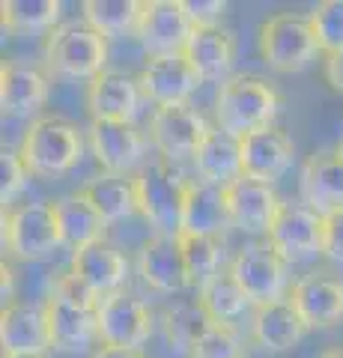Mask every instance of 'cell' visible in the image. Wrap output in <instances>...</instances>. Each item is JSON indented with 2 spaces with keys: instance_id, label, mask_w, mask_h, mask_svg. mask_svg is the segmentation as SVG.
I'll use <instances>...</instances> for the list:
<instances>
[{
  "instance_id": "obj_31",
  "label": "cell",
  "mask_w": 343,
  "mask_h": 358,
  "mask_svg": "<svg viewBox=\"0 0 343 358\" xmlns=\"http://www.w3.org/2000/svg\"><path fill=\"white\" fill-rule=\"evenodd\" d=\"M180 245H182L188 284L194 289H203L209 281H215L221 272H227L230 257L224 248V239H218V236H180Z\"/></svg>"
},
{
  "instance_id": "obj_38",
  "label": "cell",
  "mask_w": 343,
  "mask_h": 358,
  "mask_svg": "<svg viewBox=\"0 0 343 358\" xmlns=\"http://www.w3.org/2000/svg\"><path fill=\"white\" fill-rule=\"evenodd\" d=\"M48 296H57V299H63V301H72V305H78V308H87V310H96L98 308V301H102V296L96 293L93 287H87L78 275L72 272H63V275H57L51 281V293Z\"/></svg>"
},
{
  "instance_id": "obj_26",
  "label": "cell",
  "mask_w": 343,
  "mask_h": 358,
  "mask_svg": "<svg viewBox=\"0 0 343 358\" xmlns=\"http://www.w3.org/2000/svg\"><path fill=\"white\" fill-rule=\"evenodd\" d=\"M194 173L200 182L215 185V188H230L233 182L242 179V150H239V138L221 131L218 126L209 129L203 138L200 150L194 152Z\"/></svg>"
},
{
  "instance_id": "obj_32",
  "label": "cell",
  "mask_w": 343,
  "mask_h": 358,
  "mask_svg": "<svg viewBox=\"0 0 343 358\" xmlns=\"http://www.w3.org/2000/svg\"><path fill=\"white\" fill-rule=\"evenodd\" d=\"M161 331H164V341L173 352L180 355H191V346L197 343V338L209 329V320L206 310L200 308V301H176V305L164 308L161 310Z\"/></svg>"
},
{
  "instance_id": "obj_15",
  "label": "cell",
  "mask_w": 343,
  "mask_h": 358,
  "mask_svg": "<svg viewBox=\"0 0 343 358\" xmlns=\"http://www.w3.org/2000/svg\"><path fill=\"white\" fill-rule=\"evenodd\" d=\"M143 102H147V96H143L138 78L114 69H108L96 81H90L84 93V108L90 120L105 122H135Z\"/></svg>"
},
{
  "instance_id": "obj_16",
  "label": "cell",
  "mask_w": 343,
  "mask_h": 358,
  "mask_svg": "<svg viewBox=\"0 0 343 358\" xmlns=\"http://www.w3.org/2000/svg\"><path fill=\"white\" fill-rule=\"evenodd\" d=\"M298 200L323 218L343 212V155L319 150L307 155L298 173Z\"/></svg>"
},
{
  "instance_id": "obj_44",
  "label": "cell",
  "mask_w": 343,
  "mask_h": 358,
  "mask_svg": "<svg viewBox=\"0 0 343 358\" xmlns=\"http://www.w3.org/2000/svg\"><path fill=\"white\" fill-rule=\"evenodd\" d=\"M319 358H343V346H337V350H326Z\"/></svg>"
},
{
  "instance_id": "obj_12",
  "label": "cell",
  "mask_w": 343,
  "mask_h": 358,
  "mask_svg": "<svg viewBox=\"0 0 343 358\" xmlns=\"http://www.w3.org/2000/svg\"><path fill=\"white\" fill-rule=\"evenodd\" d=\"M323 224L326 218L311 206H305L302 200L298 203H284L265 242L284 257L286 266L311 263L316 257H323Z\"/></svg>"
},
{
  "instance_id": "obj_35",
  "label": "cell",
  "mask_w": 343,
  "mask_h": 358,
  "mask_svg": "<svg viewBox=\"0 0 343 358\" xmlns=\"http://www.w3.org/2000/svg\"><path fill=\"white\" fill-rule=\"evenodd\" d=\"M188 358H245V338L236 326L209 322V329L197 338Z\"/></svg>"
},
{
  "instance_id": "obj_42",
  "label": "cell",
  "mask_w": 343,
  "mask_h": 358,
  "mask_svg": "<svg viewBox=\"0 0 343 358\" xmlns=\"http://www.w3.org/2000/svg\"><path fill=\"white\" fill-rule=\"evenodd\" d=\"M90 358H147L140 350H123V346H108V343H98L96 350L90 352Z\"/></svg>"
},
{
  "instance_id": "obj_30",
  "label": "cell",
  "mask_w": 343,
  "mask_h": 358,
  "mask_svg": "<svg viewBox=\"0 0 343 358\" xmlns=\"http://www.w3.org/2000/svg\"><path fill=\"white\" fill-rule=\"evenodd\" d=\"M197 301L206 310V317L212 322H227V326H236V322L254 313L251 299L245 296V289L236 284V278L230 272H221L215 281H209L203 289H197Z\"/></svg>"
},
{
  "instance_id": "obj_5",
  "label": "cell",
  "mask_w": 343,
  "mask_h": 358,
  "mask_svg": "<svg viewBox=\"0 0 343 358\" xmlns=\"http://www.w3.org/2000/svg\"><path fill=\"white\" fill-rule=\"evenodd\" d=\"M257 48L263 63L281 75L305 72L323 54L314 36L311 18L295 15V13H275L265 18L260 24Z\"/></svg>"
},
{
  "instance_id": "obj_34",
  "label": "cell",
  "mask_w": 343,
  "mask_h": 358,
  "mask_svg": "<svg viewBox=\"0 0 343 358\" xmlns=\"http://www.w3.org/2000/svg\"><path fill=\"white\" fill-rule=\"evenodd\" d=\"M60 0H6L0 6L3 27L13 33H48L60 27Z\"/></svg>"
},
{
  "instance_id": "obj_20",
  "label": "cell",
  "mask_w": 343,
  "mask_h": 358,
  "mask_svg": "<svg viewBox=\"0 0 343 358\" xmlns=\"http://www.w3.org/2000/svg\"><path fill=\"white\" fill-rule=\"evenodd\" d=\"M48 72L33 63L6 60L0 66V108L9 117H36L48 102Z\"/></svg>"
},
{
  "instance_id": "obj_4",
  "label": "cell",
  "mask_w": 343,
  "mask_h": 358,
  "mask_svg": "<svg viewBox=\"0 0 343 358\" xmlns=\"http://www.w3.org/2000/svg\"><path fill=\"white\" fill-rule=\"evenodd\" d=\"M108 39L87 21H66L42 42L45 72L72 81H96L102 72H108Z\"/></svg>"
},
{
  "instance_id": "obj_1",
  "label": "cell",
  "mask_w": 343,
  "mask_h": 358,
  "mask_svg": "<svg viewBox=\"0 0 343 358\" xmlns=\"http://www.w3.org/2000/svg\"><path fill=\"white\" fill-rule=\"evenodd\" d=\"M284 108L281 93L260 75H233L215 93V126L221 131L245 138V134L272 129Z\"/></svg>"
},
{
  "instance_id": "obj_10",
  "label": "cell",
  "mask_w": 343,
  "mask_h": 358,
  "mask_svg": "<svg viewBox=\"0 0 343 358\" xmlns=\"http://www.w3.org/2000/svg\"><path fill=\"white\" fill-rule=\"evenodd\" d=\"M96 317H98V343L123 346V350H140L149 341L152 329H156V317H152L149 305L143 299L126 293V289L102 296Z\"/></svg>"
},
{
  "instance_id": "obj_43",
  "label": "cell",
  "mask_w": 343,
  "mask_h": 358,
  "mask_svg": "<svg viewBox=\"0 0 343 358\" xmlns=\"http://www.w3.org/2000/svg\"><path fill=\"white\" fill-rule=\"evenodd\" d=\"M0 275H3V308L13 305V268H9V263L3 260V266H0Z\"/></svg>"
},
{
  "instance_id": "obj_11",
  "label": "cell",
  "mask_w": 343,
  "mask_h": 358,
  "mask_svg": "<svg viewBox=\"0 0 343 358\" xmlns=\"http://www.w3.org/2000/svg\"><path fill=\"white\" fill-rule=\"evenodd\" d=\"M194 24L185 15L182 0H143L135 39L147 57H170L182 54Z\"/></svg>"
},
{
  "instance_id": "obj_17",
  "label": "cell",
  "mask_w": 343,
  "mask_h": 358,
  "mask_svg": "<svg viewBox=\"0 0 343 358\" xmlns=\"http://www.w3.org/2000/svg\"><path fill=\"white\" fill-rule=\"evenodd\" d=\"M290 301L302 313L307 329H335L343 320V281L319 268L298 275L290 289Z\"/></svg>"
},
{
  "instance_id": "obj_45",
  "label": "cell",
  "mask_w": 343,
  "mask_h": 358,
  "mask_svg": "<svg viewBox=\"0 0 343 358\" xmlns=\"http://www.w3.org/2000/svg\"><path fill=\"white\" fill-rule=\"evenodd\" d=\"M3 358H45V355H3Z\"/></svg>"
},
{
  "instance_id": "obj_28",
  "label": "cell",
  "mask_w": 343,
  "mask_h": 358,
  "mask_svg": "<svg viewBox=\"0 0 343 358\" xmlns=\"http://www.w3.org/2000/svg\"><path fill=\"white\" fill-rule=\"evenodd\" d=\"M230 230V212L224 188L206 185L200 179H191L182 212V233L180 236H218Z\"/></svg>"
},
{
  "instance_id": "obj_46",
  "label": "cell",
  "mask_w": 343,
  "mask_h": 358,
  "mask_svg": "<svg viewBox=\"0 0 343 358\" xmlns=\"http://www.w3.org/2000/svg\"><path fill=\"white\" fill-rule=\"evenodd\" d=\"M335 150H337V152L343 155V138H340V143H337V147H335Z\"/></svg>"
},
{
  "instance_id": "obj_25",
  "label": "cell",
  "mask_w": 343,
  "mask_h": 358,
  "mask_svg": "<svg viewBox=\"0 0 343 358\" xmlns=\"http://www.w3.org/2000/svg\"><path fill=\"white\" fill-rule=\"evenodd\" d=\"M307 326L290 299L260 305L251 313V341L265 352H290L302 343Z\"/></svg>"
},
{
  "instance_id": "obj_41",
  "label": "cell",
  "mask_w": 343,
  "mask_h": 358,
  "mask_svg": "<svg viewBox=\"0 0 343 358\" xmlns=\"http://www.w3.org/2000/svg\"><path fill=\"white\" fill-rule=\"evenodd\" d=\"M323 78L335 93H343V54H328L323 60Z\"/></svg>"
},
{
  "instance_id": "obj_39",
  "label": "cell",
  "mask_w": 343,
  "mask_h": 358,
  "mask_svg": "<svg viewBox=\"0 0 343 358\" xmlns=\"http://www.w3.org/2000/svg\"><path fill=\"white\" fill-rule=\"evenodd\" d=\"M185 15L194 24V30H209V27H221V18L227 13L224 0H182Z\"/></svg>"
},
{
  "instance_id": "obj_29",
  "label": "cell",
  "mask_w": 343,
  "mask_h": 358,
  "mask_svg": "<svg viewBox=\"0 0 343 358\" xmlns=\"http://www.w3.org/2000/svg\"><path fill=\"white\" fill-rule=\"evenodd\" d=\"M84 197L98 209L108 224L126 221L138 212V188L135 176H117V173H98L84 188Z\"/></svg>"
},
{
  "instance_id": "obj_14",
  "label": "cell",
  "mask_w": 343,
  "mask_h": 358,
  "mask_svg": "<svg viewBox=\"0 0 343 358\" xmlns=\"http://www.w3.org/2000/svg\"><path fill=\"white\" fill-rule=\"evenodd\" d=\"M140 90L147 102L156 108H170V105H188V99L200 87V75L194 66L185 60V54H170V57H147V63L138 72Z\"/></svg>"
},
{
  "instance_id": "obj_36",
  "label": "cell",
  "mask_w": 343,
  "mask_h": 358,
  "mask_svg": "<svg viewBox=\"0 0 343 358\" xmlns=\"http://www.w3.org/2000/svg\"><path fill=\"white\" fill-rule=\"evenodd\" d=\"M311 27L319 42V51L326 54H343V0H323L311 13Z\"/></svg>"
},
{
  "instance_id": "obj_27",
  "label": "cell",
  "mask_w": 343,
  "mask_h": 358,
  "mask_svg": "<svg viewBox=\"0 0 343 358\" xmlns=\"http://www.w3.org/2000/svg\"><path fill=\"white\" fill-rule=\"evenodd\" d=\"M54 215H57L60 239L66 248L81 251L87 245L105 242L110 224L98 215V209L84 197V192H72L54 200Z\"/></svg>"
},
{
  "instance_id": "obj_7",
  "label": "cell",
  "mask_w": 343,
  "mask_h": 358,
  "mask_svg": "<svg viewBox=\"0 0 343 358\" xmlns=\"http://www.w3.org/2000/svg\"><path fill=\"white\" fill-rule=\"evenodd\" d=\"M63 245L54 203L36 200V203H18L3 209V248L13 260H42Z\"/></svg>"
},
{
  "instance_id": "obj_21",
  "label": "cell",
  "mask_w": 343,
  "mask_h": 358,
  "mask_svg": "<svg viewBox=\"0 0 343 358\" xmlns=\"http://www.w3.org/2000/svg\"><path fill=\"white\" fill-rule=\"evenodd\" d=\"M0 343L3 355H48L51 334L42 305L13 301L0 313Z\"/></svg>"
},
{
  "instance_id": "obj_33",
  "label": "cell",
  "mask_w": 343,
  "mask_h": 358,
  "mask_svg": "<svg viewBox=\"0 0 343 358\" xmlns=\"http://www.w3.org/2000/svg\"><path fill=\"white\" fill-rule=\"evenodd\" d=\"M140 6L143 0H84L81 21H87L105 39L129 36V33L135 36L138 21H140Z\"/></svg>"
},
{
  "instance_id": "obj_3",
  "label": "cell",
  "mask_w": 343,
  "mask_h": 358,
  "mask_svg": "<svg viewBox=\"0 0 343 358\" xmlns=\"http://www.w3.org/2000/svg\"><path fill=\"white\" fill-rule=\"evenodd\" d=\"M135 188H138V212L143 215V221L161 236H180L191 179L176 164L156 159L135 173Z\"/></svg>"
},
{
  "instance_id": "obj_8",
  "label": "cell",
  "mask_w": 343,
  "mask_h": 358,
  "mask_svg": "<svg viewBox=\"0 0 343 358\" xmlns=\"http://www.w3.org/2000/svg\"><path fill=\"white\" fill-rule=\"evenodd\" d=\"M87 147H90L96 164L102 167V173L135 176L140 167H147V150L152 143L135 122L90 120Z\"/></svg>"
},
{
  "instance_id": "obj_6",
  "label": "cell",
  "mask_w": 343,
  "mask_h": 358,
  "mask_svg": "<svg viewBox=\"0 0 343 358\" xmlns=\"http://www.w3.org/2000/svg\"><path fill=\"white\" fill-rule=\"evenodd\" d=\"M227 272L236 278V284L245 289L254 308L272 305V301L290 299V266L265 239H251L230 257Z\"/></svg>"
},
{
  "instance_id": "obj_24",
  "label": "cell",
  "mask_w": 343,
  "mask_h": 358,
  "mask_svg": "<svg viewBox=\"0 0 343 358\" xmlns=\"http://www.w3.org/2000/svg\"><path fill=\"white\" fill-rule=\"evenodd\" d=\"M51 334V350L60 352H87L98 341V317L96 310L78 308L72 301L48 296L42 301Z\"/></svg>"
},
{
  "instance_id": "obj_22",
  "label": "cell",
  "mask_w": 343,
  "mask_h": 358,
  "mask_svg": "<svg viewBox=\"0 0 343 358\" xmlns=\"http://www.w3.org/2000/svg\"><path fill=\"white\" fill-rule=\"evenodd\" d=\"M185 60L194 66L203 84H224L233 78L236 66V33L230 27L194 30L185 45Z\"/></svg>"
},
{
  "instance_id": "obj_9",
  "label": "cell",
  "mask_w": 343,
  "mask_h": 358,
  "mask_svg": "<svg viewBox=\"0 0 343 358\" xmlns=\"http://www.w3.org/2000/svg\"><path fill=\"white\" fill-rule=\"evenodd\" d=\"M209 120L197 110L191 102L188 105H170V108H156L147 126V138L159 159L180 164L185 159H194L200 150L203 138L209 134Z\"/></svg>"
},
{
  "instance_id": "obj_13",
  "label": "cell",
  "mask_w": 343,
  "mask_h": 358,
  "mask_svg": "<svg viewBox=\"0 0 343 358\" xmlns=\"http://www.w3.org/2000/svg\"><path fill=\"white\" fill-rule=\"evenodd\" d=\"M230 227L245 233V236H269L275 218L281 215L284 200L275 192V185L257 182V179L242 176L239 182L224 188Z\"/></svg>"
},
{
  "instance_id": "obj_23",
  "label": "cell",
  "mask_w": 343,
  "mask_h": 358,
  "mask_svg": "<svg viewBox=\"0 0 343 358\" xmlns=\"http://www.w3.org/2000/svg\"><path fill=\"white\" fill-rule=\"evenodd\" d=\"M72 272L87 287H93L98 296H110V293H123L131 275V263L117 245L105 239L87 245L81 251H72Z\"/></svg>"
},
{
  "instance_id": "obj_37",
  "label": "cell",
  "mask_w": 343,
  "mask_h": 358,
  "mask_svg": "<svg viewBox=\"0 0 343 358\" xmlns=\"http://www.w3.org/2000/svg\"><path fill=\"white\" fill-rule=\"evenodd\" d=\"M30 182V171L21 152L13 147H3L0 152V200H3V209H13L15 200L24 194V188Z\"/></svg>"
},
{
  "instance_id": "obj_18",
  "label": "cell",
  "mask_w": 343,
  "mask_h": 358,
  "mask_svg": "<svg viewBox=\"0 0 343 358\" xmlns=\"http://www.w3.org/2000/svg\"><path fill=\"white\" fill-rule=\"evenodd\" d=\"M135 272L140 275V281L156 293H182L188 284L185 260H182V245L180 236H161L152 233L147 242H140L138 257H135Z\"/></svg>"
},
{
  "instance_id": "obj_40",
  "label": "cell",
  "mask_w": 343,
  "mask_h": 358,
  "mask_svg": "<svg viewBox=\"0 0 343 358\" xmlns=\"http://www.w3.org/2000/svg\"><path fill=\"white\" fill-rule=\"evenodd\" d=\"M323 257L343 268V212L328 215L323 224Z\"/></svg>"
},
{
  "instance_id": "obj_2",
  "label": "cell",
  "mask_w": 343,
  "mask_h": 358,
  "mask_svg": "<svg viewBox=\"0 0 343 358\" xmlns=\"http://www.w3.org/2000/svg\"><path fill=\"white\" fill-rule=\"evenodd\" d=\"M84 134L72 120L57 117V114H45L36 117L27 126V131L21 134L18 152L24 159L30 176H42V179H54L69 173L84 155Z\"/></svg>"
},
{
  "instance_id": "obj_19",
  "label": "cell",
  "mask_w": 343,
  "mask_h": 358,
  "mask_svg": "<svg viewBox=\"0 0 343 358\" xmlns=\"http://www.w3.org/2000/svg\"><path fill=\"white\" fill-rule=\"evenodd\" d=\"M239 150H242V176L275 185L293 167L295 143L281 126H272L239 138Z\"/></svg>"
}]
</instances>
